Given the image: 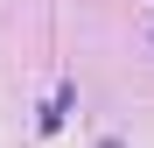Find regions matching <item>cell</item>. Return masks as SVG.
I'll return each mask as SVG.
<instances>
[{
	"mask_svg": "<svg viewBox=\"0 0 154 148\" xmlns=\"http://www.w3.org/2000/svg\"><path fill=\"white\" fill-rule=\"evenodd\" d=\"M63 113H70V85H63V92L42 106V134H56V127H63Z\"/></svg>",
	"mask_w": 154,
	"mask_h": 148,
	"instance_id": "obj_1",
	"label": "cell"
},
{
	"mask_svg": "<svg viewBox=\"0 0 154 148\" xmlns=\"http://www.w3.org/2000/svg\"><path fill=\"white\" fill-rule=\"evenodd\" d=\"M98 148H126V141H98Z\"/></svg>",
	"mask_w": 154,
	"mask_h": 148,
	"instance_id": "obj_2",
	"label": "cell"
}]
</instances>
